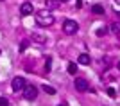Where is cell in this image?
I'll list each match as a JSON object with an SVG mask.
<instances>
[{
    "mask_svg": "<svg viewBox=\"0 0 120 106\" xmlns=\"http://www.w3.org/2000/svg\"><path fill=\"white\" fill-rule=\"evenodd\" d=\"M36 22H38V25H41V27H49V25L54 24V16H52L50 11L41 9V11L36 13Z\"/></svg>",
    "mask_w": 120,
    "mask_h": 106,
    "instance_id": "1",
    "label": "cell"
},
{
    "mask_svg": "<svg viewBox=\"0 0 120 106\" xmlns=\"http://www.w3.org/2000/svg\"><path fill=\"white\" fill-rule=\"evenodd\" d=\"M22 92H23V99H27V101H32L38 97V88L34 85H25V88Z\"/></svg>",
    "mask_w": 120,
    "mask_h": 106,
    "instance_id": "2",
    "label": "cell"
},
{
    "mask_svg": "<svg viewBox=\"0 0 120 106\" xmlns=\"http://www.w3.org/2000/svg\"><path fill=\"white\" fill-rule=\"evenodd\" d=\"M63 31H65V34H75V32L79 31V24H77L75 20H65Z\"/></svg>",
    "mask_w": 120,
    "mask_h": 106,
    "instance_id": "3",
    "label": "cell"
},
{
    "mask_svg": "<svg viewBox=\"0 0 120 106\" xmlns=\"http://www.w3.org/2000/svg\"><path fill=\"white\" fill-rule=\"evenodd\" d=\"M25 85H27V81L23 77H15L11 83V88H13V92H22L25 88Z\"/></svg>",
    "mask_w": 120,
    "mask_h": 106,
    "instance_id": "4",
    "label": "cell"
},
{
    "mask_svg": "<svg viewBox=\"0 0 120 106\" xmlns=\"http://www.w3.org/2000/svg\"><path fill=\"white\" fill-rule=\"evenodd\" d=\"M74 85H75V90L77 92H88V88H90V86H88V81L82 79V77H77Z\"/></svg>",
    "mask_w": 120,
    "mask_h": 106,
    "instance_id": "5",
    "label": "cell"
},
{
    "mask_svg": "<svg viewBox=\"0 0 120 106\" xmlns=\"http://www.w3.org/2000/svg\"><path fill=\"white\" fill-rule=\"evenodd\" d=\"M20 13H22L23 16L32 15V13H34V7H32V4H30V2H23V4H22V7H20Z\"/></svg>",
    "mask_w": 120,
    "mask_h": 106,
    "instance_id": "6",
    "label": "cell"
},
{
    "mask_svg": "<svg viewBox=\"0 0 120 106\" xmlns=\"http://www.w3.org/2000/svg\"><path fill=\"white\" fill-rule=\"evenodd\" d=\"M32 41H36V43L43 45V43H47V36L41 34V32H32Z\"/></svg>",
    "mask_w": 120,
    "mask_h": 106,
    "instance_id": "7",
    "label": "cell"
},
{
    "mask_svg": "<svg viewBox=\"0 0 120 106\" xmlns=\"http://www.w3.org/2000/svg\"><path fill=\"white\" fill-rule=\"evenodd\" d=\"M59 5V0H45V9L50 11V9H56Z\"/></svg>",
    "mask_w": 120,
    "mask_h": 106,
    "instance_id": "8",
    "label": "cell"
},
{
    "mask_svg": "<svg viewBox=\"0 0 120 106\" xmlns=\"http://www.w3.org/2000/svg\"><path fill=\"white\" fill-rule=\"evenodd\" d=\"M77 61H79L81 65H90V61H91V58L88 54H81L79 58H77Z\"/></svg>",
    "mask_w": 120,
    "mask_h": 106,
    "instance_id": "9",
    "label": "cell"
},
{
    "mask_svg": "<svg viewBox=\"0 0 120 106\" xmlns=\"http://www.w3.org/2000/svg\"><path fill=\"white\" fill-rule=\"evenodd\" d=\"M108 31H111L113 34H120V22H113V24L109 25V29H108Z\"/></svg>",
    "mask_w": 120,
    "mask_h": 106,
    "instance_id": "10",
    "label": "cell"
},
{
    "mask_svg": "<svg viewBox=\"0 0 120 106\" xmlns=\"http://www.w3.org/2000/svg\"><path fill=\"white\" fill-rule=\"evenodd\" d=\"M91 13H93V15H104V7H102L100 4H95L93 7H91Z\"/></svg>",
    "mask_w": 120,
    "mask_h": 106,
    "instance_id": "11",
    "label": "cell"
},
{
    "mask_svg": "<svg viewBox=\"0 0 120 106\" xmlns=\"http://www.w3.org/2000/svg\"><path fill=\"white\" fill-rule=\"evenodd\" d=\"M75 72H77V65L75 63H68V74L75 76Z\"/></svg>",
    "mask_w": 120,
    "mask_h": 106,
    "instance_id": "12",
    "label": "cell"
},
{
    "mask_svg": "<svg viewBox=\"0 0 120 106\" xmlns=\"http://www.w3.org/2000/svg\"><path fill=\"white\" fill-rule=\"evenodd\" d=\"M50 68H52V58H47V61H45V72L47 74L50 72Z\"/></svg>",
    "mask_w": 120,
    "mask_h": 106,
    "instance_id": "13",
    "label": "cell"
},
{
    "mask_svg": "<svg viewBox=\"0 0 120 106\" xmlns=\"http://www.w3.org/2000/svg\"><path fill=\"white\" fill-rule=\"evenodd\" d=\"M43 90H45L47 94H50V95H54V94H56V90L52 88V86H49V85H43Z\"/></svg>",
    "mask_w": 120,
    "mask_h": 106,
    "instance_id": "14",
    "label": "cell"
},
{
    "mask_svg": "<svg viewBox=\"0 0 120 106\" xmlns=\"http://www.w3.org/2000/svg\"><path fill=\"white\" fill-rule=\"evenodd\" d=\"M106 32H108V27H100V29H97L95 34H97V36H104Z\"/></svg>",
    "mask_w": 120,
    "mask_h": 106,
    "instance_id": "15",
    "label": "cell"
},
{
    "mask_svg": "<svg viewBox=\"0 0 120 106\" xmlns=\"http://www.w3.org/2000/svg\"><path fill=\"white\" fill-rule=\"evenodd\" d=\"M7 104H9V101H7V97L0 95V106H7Z\"/></svg>",
    "mask_w": 120,
    "mask_h": 106,
    "instance_id": "16",
    "label": "cell"
},
{
    "mask_svg": "<svg viewBox=\"0 0 120 106\" xmlns=\"http://www.w3.org/2000/svg\"><path fill=\"white\" fill-rule=\"evenodd\" d=\"M27 47H29V41H27V40H23V41H22V45H20V51L23 52L25 49H27Z\"/></svg>",
    "mask_w": 120,
    "mask_h": 106,
    "instance_id": "17",
    "label": "cell"
},
{
    "mask_svg": "<svg viewBox=\"0 0 120 106\" xmlns=\"http://www.w3.org/2000/svg\"><path fill=\"white\" fill-rule=\"evenodd\" d=\"M108 95H109V97H115V95H116L115 88H108Z\"/></svg>",
    "mask_w": 120,
    "mask_h": 106,
    "instance_id": "18",
    "label": "cell"
},
{
    "mask_svg": "<svg viewBox=\"0 0 120 106\" xmlns=\"http://www.w3.org/2000/svg\"><path fill=\"white\" fill-rule=\"evenodd\" d=\"M82 2H84V0H77V5L81 7V5H82Z\"/></svg>",
    "mask_w": 120,
    "mask_h": 106,
    "instance_id": "19",
    "label": "cell"
},
{
    "mask_svg": "<svg viewBox=\"0 0 120 106\" xmlns=\"http://www.w3.org/2000/svg\"><path fill=\"white\" fill-rule=\"evenodd\" d=\"M115 5L118 7V5H120V0H115Z\"/></svg>",
    "mask_w": 120,
    "mask_h": 106,
    "instance_id": "20",
    "label": "cell"
},
{
    "mask_svg": "<svg viewBox=\"0 0 120 106\" xmlns=\"http://www.w3.org/2000/svg\"><path fill=\"white\" fill-rule=\"evenodd\" d=\"M116 67H118V70H120V61H118V65H116Z\"/></svg>",
    "mask_w": 120,
    "mask_h": 106,
    "instance_id": "21",
    "label": "cell"
},
{
    "mask_svg": "<svg viewBox=\"0 0 120 106\" xmlns=\"http://www.w3.org/2000/svg\"><path fill=\"white\" fill-rule=\"evenodd\" d=\"M59 2H68V0H59Z\"/></svg>",
    "mask_w": 120,
    "mask_h": 106,
    "instance_id": "22",
    "label": "cell"
},
{
    "mask_svg": "<svg viewBox=\"0 0 120 106\" xmlns=\"http://www.w3.org/2000/svg\"><path fill=\"white\" fill-rule=\"evenodd\" d=\"M59 106H65V104H59Z\"/></svg>",
    "mask_w": 120,
    "mask_h": 106,
    "instance_id": "23",
    "label": "cell"
}]
</instances>
